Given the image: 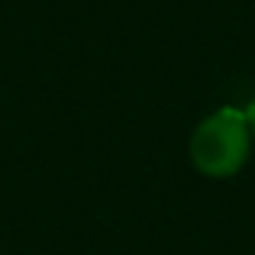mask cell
<instances>
[{"instance_id": "7a4b0ae2", "label": "cell", "mask_w": 255, "mask_h": 255, "mask_svg": "<svg viewBox=\"0 0 255 255\" xmlns=\"http://www.w3.org/2000/svg\"><path fill=\"white\" fill-rule=\"evenodd\" d=\"M246 123H249V132H252V142H255V97L249 100V104H246Z\"/></svg>"}, {"instance_id": "6da1fadb", "label": "cell", "mask_w": 255, "mask_h": 255, "mask_svg": "<svg viewBox=\"0 0 255 255\" xmlns=\"http://www.w3.org/2000/svg\"><path fill=\"white\" fill-rule=\"evenodd\" d=\"M252 152V132L246 123V113L236 107H220L210 117L197 123L187 142L191 165L204 178H233L246 168Z\"/></svg>"}]
</instances>
